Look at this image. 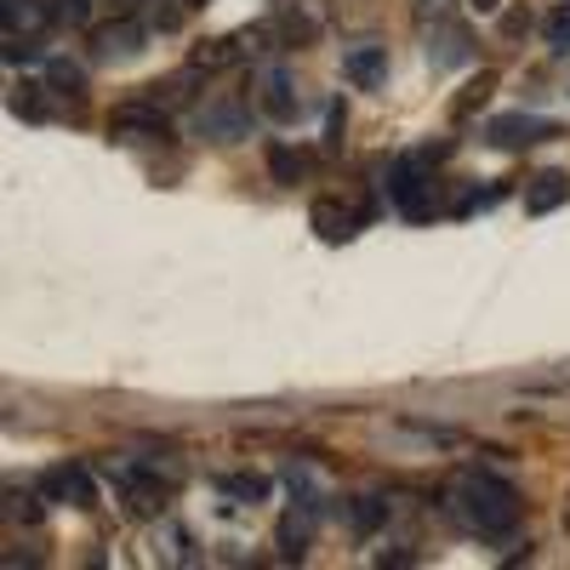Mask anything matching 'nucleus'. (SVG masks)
Returning <instances> with one entry per match:
<instances>
[{
	"instance_id": "9b49d317",
	"label": "nucleus",
	"mask_w": 570,
	"mask_h": 570,
	"mask_svg": "<svg viewBox=\"0 0 570 570\" xmlns=\"http://www.w3.org/2000/svg\"><path fill=\"white\" fill-rule=\"evenodd\" d=\"M343 75H348L354 86H383V75H388V46H348V52H343Z\"/></svg>"
},
{
	"instance_id": "f3484780",
	"label": "nucleus",
	"mask_w": 570,
	"mask_h": 570,
	"mask_svg": "<svg viewBox=\"0 0 570 570\" xmlns=\"http://www.w3.org/2000/svg\"><path fill=\"white\" fill-rule=\"evenodd\" d=\"M217 491L234 496V502H251V508H257V502H268V480L262 474H223Z\"/></svg>"
},
{
	"instance_id": "ddd939ff",
	"label": "nucleus",
	"mask_w": 570,
	"mask_h": 570,
	"mask_svg": "<svg viewBox=\"0 0 570 570\" xmlns=\"http://www.w3.org/2000/svg\"><path fill=\"white\" fill-rule=\"evenodd\" d=\"M428 63L433 69H462V63H474V41H467V29H440L433 35V46H428Z\"/></svg>"
},
{
	"instance_id": "a878e982",
	"label": "nucleus",
	"mask_w": 570,
	"mask_h": 570,
	"mask_svg": "<svg viewBox=\"0 0 570 570\" xmlns=\"http://www.w3.org/2000/svg\"><path fill=\"white\" fill-rule=\"evenodd\" d=\"M183 7H206V0H183Z\"/></svg>"
},
{
	"instance_id": "f257e3e1",
	"label": "nucleus",
	"mask_w": 570,
	"mask_h": 570,
	"mask_svg": "<svg viewBox=\"0 0 570 570\" xmlns=\"http://www.w3.org/2000/svg\"><path fill=\"white\" fill-rule=\"evenodd\" d=\"M456 508L485 542H508L519 530V485L502 480L496 467H467L456 480Z\"/></svg>"
},
{
	"instance_id": "7ed1b4c3",
	"label": "nucleus",
	"mask_w": 570,
	"mask_h": 570,
	"mask_svg": "<svg viewBox=\"0 0 570 570\" xmlns=\"http://www.w3.org/2000/svg\"><path fill=\"white\" fill-rule=\"evenodd\" d=\"M149 46V23L138 18H115L104 29H92V63H131Z\"/></svg>"
},
{
	"instance_id": "393cba45",
	"label": "nucleus",
	"mask_w": 570,
	"mask_h": 570,
	"mask_svg": "<svg viewBox=\"0 0 570 570\" xmlns=\"http://www.w3.org/2000/svg\"><path fill=\"white\" fill-rule=\"evenodd\" d=\"M467 7H474V12H485V18H491V12L502 7V0H467Z\"/></svg>"
},
{
	"instance_id": "423d86ee",
	"label": "nucleus",
	"mask_w": 570,
	"mask_h": 570,
	"mask_svg": "<svg viewBox=\"0 0 570 570\" xmlns=\"http://www.w3.org/2000/svg\"><path fill=\"white\" fill-rule=\"evenodd\" d=\"M109 131L115 138H154V143H172V120H165L160 104H149V97H138V104H120L109 115Z\"/></svg>"
},
{
	"instance_id": "2eb2a0df",
	"label": "nucleus",
	"mask_w": 570,
	"mask_h": 570,
	"mask_svg": "<svg viewBox=\"0 0 570 570\" xmlns=\"http://www.w3.org/2000/svg\"><path fill=\"white\" fill-rule=\"evenodd\" d=\"M46 86H52L57 97H69V104H80V97H86V63H75V57H46Z\"/></svg>"
},
{
	"instance_id": "9d476101",
	"label": "nucleus",
	"mask_w": 570,
	"mask_h": 570,
	"mask_svg": "<svg viewBox=\"0 0 570 570\" xmlns=\"http://www.w3.org/2000/svg\"><path fill=\"white\" fill-rule=\"evenodd\" d=\"M564 200H570V178L564 172H536L525 183V212L530 217H548L553 206H564Z\"/></svg>"
},
{
	"instance_id": "1a4fd4ad",
	"label": "nucleus",
	"mask_w": 570,
	"mask_h": 570,
	"mask_svg": "<svg viewBox=\"0 0 570 570\" xmlns=\"http://www.w3.org/2000/svg\"><path fill=\"white\" fill-rule=\"evenodd\" d=\"M262 109H268V120H280V126H291L297 115H303V97H297V86H291V69H268L262 75Z\"/></svg>"
},
{
	"instance_id": "f03ea898",
	"label": "nucleus",
	"mask_w": 570,
	"mask_h": 570,
	"mask_svg": "<svg viewBox=\"0 0 570 570\" xmlns=\"http://www.w3.org/2000/svg\"><path fill=\"white\" fill-rule=\"evenodd\" d=\"M422 165H428L422 154H399V160L388 165V178H383L388 206H394L399 217H411V223H428L433 212H440V200H433V183H428Z\"/></svg>"
},
{
	"instance_id": "4be33fe9",
	"label": "nucleus",
	"mask_w": 570,
	"mask_h": 570,
	"mask_svg": "<svg viewBox=\"0 0 570 570\" xmlns=\"http://www.w3.org/2000/svg\"><path fill=\"white\" fill-rule=\"evenodd\" d=\"M86 18H92V0H52V23L86 29Z\"/></svg>"
},
{
	"instance_id": "0eeeda50",
	"label": "nucleus",
	"mask_w": 570,
	"mask_h": 570,
	"mask_svg": "<svg viewBox=\"0 0 570 570\" xmlns=\"http://www.w3.org/2000/svg\"><path fill=\"white\" fill-rule=\"evenodd\" d=\"M41 491H46V502L97 508V485H92V474H86L80 462H57V467H46V474H41Z\"/></svg>"
},
{
	"instance_id": "4468645a",
	"label": "nucleus",
	"mask_w": 570,
	"mask_h": 570,
	"mask_svg": "<svg viewBox=\"0 0 570 570\" xmlns=\"http://www.w3.org/2000/svg\"><path fill=\"white\" fill-rule=\"evenodd\" d=\"M0 18H7V35H41L52 23L46 0H0Z\"/></svg>"
},
{
	"instance_id": "39448f33",
	"label": "nucleus",
	"mask_w": 570,
	"mask_h": 570,
	"mask_svg": "<svg viewBox=\"0 0 570 570\" xmlns=\"http://www.w3.org/2000/svg\"><path fill=\"white\" fill-rule=\"evenodd\" d=\"M194 131L212 143H240V138H251V109L234 104V97H217V104H206L194 115Z\"/></svg>"
},
{
	"instance_id": "dca6fc26",
	"label": "nucleus",
	"mask_w": 570,
	"mask_h": 570,
	"mask_svg": "<svg viewBox=\"0 0 570 570\" xmlns=\"http://www.w3.org/2000/svg\"><path fill=\"white\" fill-rule=\"evenodd\" d=\"M303 154H297L291 143H268V178H275L280 189H297V178H303Z\"/></svg>"
},
{
	"instance_id": "f8f14e48",
	"label": "nucleus",
	"mask_w": 570,
	"mask_h": 570,
	"mask_svg": "<svg viewBox=\"0 0 570 570\" xmlns=\"http://www.w3.org/2000/svg\"><path fill=\"white\" fill-rule=\"evenodd\" d=\"M309 217L320 228V240H331V246H343V240H354V234H359V217L348 206H337V200H314Z\"/></svg>"
},
{
	"instance_id": "20e7f679",
	"label": "nucleus",
	"mask_w": 570,
	"mask_h": 570,
	"mask_svg": "<svg viewBox=\"0 0 570 570\" xmlns=\"http://www.w3.org/2000/svg\"><path fill=\"white\" fill-rule=\"evenodd\" d=\"M553 131H559L553 120L514 109V115H491V120H485V143H491V149H530V143L553 138Z\"/></svg>"
},
{
	"instance_id": "aec40b11",
	"label": "nucleus",
	"mask_w": 570,
	"mask_h": 570,
	"mask_svg": "<svg viewBox=\"0 0 570 570\" xmlns=\"http://www.w3.org/2000/svg\"><path fill=\"white\" fill-rule=\"evenodd\" d=\"M542 35H548V52L570 57V0H564L559 12H548V23H542Z\"/></svg>"
},
{
	"instance_id": "a211bd4d",
	"label": "nucleus",
	"mask_w": 570,
	"mask_h": 570,
	"mask_svg": "<svg viewBox=\"0 0 570 570\" xmlns=\"http://www.w3.org/2000/svg\"><path fill=\"white\" fill-rule=\"evenodd\" d=\"M343 514H348V525H354V530H377V525L388 519V502H383V496H354Z\"/></svg>"
},
{
	"instance_id": "6ab92c4d",
	"label": "nucleus",
	"mask_w": 570,
	"mask_h": 570,
	"mask_svg": "<svg viewBox=\"0 0 570 570\" xmlns=\"http://www.w3.org/2000/svg\"><path fill=\"white\" fill-rule=\"evenodd\" d=\"M41 92H46V86L23 80V86L12 92V115H18V120H46V104H41Z\"/></svg>"
},
{
	"instance_id": "b1692460",
	"label": "nucleus",
	"mask_w": 570,
	"mask_h": 570,
	"mask_svg": "<svg viewBox=\"0 0 570 570\" xmlns=\"http://www.w3.org/2000/svg\"><path fill=\"white\" fill-rule=\"evenodd\" d=\"M343 131H348V109L331 104V115H325V149H331V154L343 149Z\"/></svg>"
},
{
	"instance_id": "6e6552de",
	"label": "nucleus",
	"mask_w": 570,
	"mask_h": 570,
	"mask_svg": "<svg viewBox=\"0 0 570 570\" xmlns=\"http://www.w3.org/2000/svg\"><path fill=\"white\" fill-rule=\"evenodd\" d=\"M257 41H268V29H240V35L206 41V46H194L189 69H228V63H240L246 52H257Z\"/></svg>"
},
{
	"instance_id": "412c9836",
	"label": "nucleus",
	"mask_w": 570,
	"mask_h": 570,
	"mask_svg": "<svg viewBox=\"0 0 570 570\" xmlns=\"http://www.w3.org/2000/svg\"><path fill=\"white\" fill-rule=\"evenodd\" d=\"M18 69V63H46V52H41V35H7V52H0Z\"/></svg>"
},
{
	"instance_id": "5701e85b",
	"label": "nucleus",
	"mask_w": 570,
	"mask_h": 570,
	"mask_svg": "<svg viewBox=\"0 0 570 570\" xmlns=\"http://www.w3.org/2000/svg\"><path fill=\"white\" fill-rule=\"evenodd\" d=\"M280 548H286V559H303V553H309V525L286 519V525H280Z\"/></svg>"
}]
</instances>
